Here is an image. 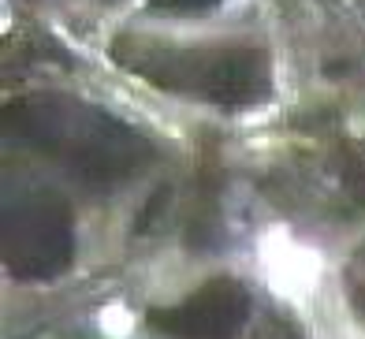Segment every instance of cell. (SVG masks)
<instances>
[{"mask_svg": "<svg viewBox=\"0 0 365 339\" xmlns=\"http://www.w3.org/2000/svg\"><path fill=\"white\" fill-rule=\"evenodd\" d=\"M264 258V280L272 283V291L287 295V298H302L317 287V276H321V258L309 253L306 246H276V243H264L261 250Z\"/></svg>", "mask_w": 365, "mask_h": 339, "instance_id": "1", "label": "cell"}, {"mask_svg": "<svg viewBox=\"0 0 365 339\" xmlns=\"http://www.w3.org/2000/svg\"><path fill=\"white\" fill-rule=\"evenodd\" d=\"M101 325H105V328H108L112 335H120V332L127 335L130 328H135V320H130V317H127L123 310H105V313H101Z\"/></svg>", "mask_w": 365, "mask_h": 339, "instance_id": "2", "label": "cell"}]
</instances>
